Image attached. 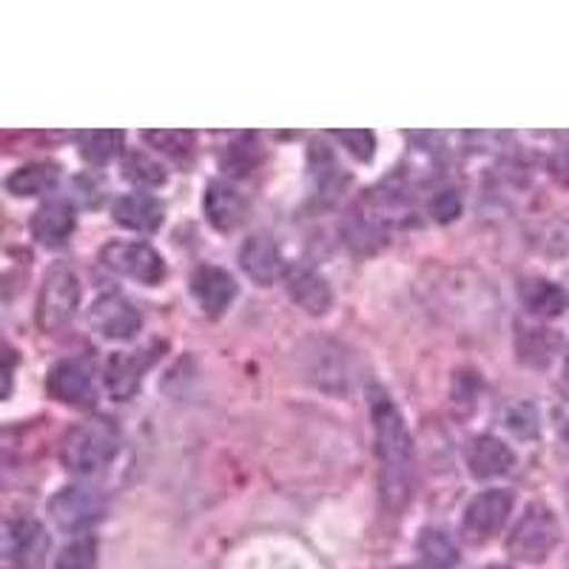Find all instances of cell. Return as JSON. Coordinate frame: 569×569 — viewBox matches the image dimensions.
<instances>
[{
    "label": "cell",
    "mask_w": 569,
    "mask_h": 569,
    "mask_svg": "<svg viewBox=\"0 0 569 569\" xmlns=\"http://www.w3.org/2000/svg\"><path fill=\"white\" fill-rule=\"evenodd\" d=\"M117 450H120L117 427L106 419H91L66 430L60 441V461L80 479H91L114 461Z\"/></svg>",
    "instance_id": "2"
},
{
    "label": "cell",
    "mask_w": 569,
    "mask_h": 569,
    "mask_svg": "<svg viewBox=\"0 0 569 569\" xmlns=\"http://www.w3.org/2000/svg\"><path fill=\"white\" fill-rule=\"evenodd\" d=\"M284 284L291 293L293 302L311 317H325L333 305V291H330L328 279L311 266H291L284 273Z\"/></svg>",
    "instance_id": "16"
},
{
    "label": "cell",
    "mask_w": 569,
    "mask_h": 569,
    "mask_svg": "<svg viewBox=\"0 0 569 569\" xmlns=\"http://www.w3.org/2000/svg\"><path fill=\"white\" fill-rule=\"evenodd\" d=\"M558 174H561L563 182L569 186V151L561 157V160H558Z\"/></svg>",
    "instance_id": "32"
},
{
    "label": "cell",
    "mask_w": 569,
    "mask_h": 569,
    "mask_svg": "<svg viewBox=\"0 0 569 569\" xmlns=\"http://www.w3.org/2000/svg\"><path fill=\"white\" fill-rule=\"evenodd\" d=\"M240 268L257 284H271L288 273L282 248L268 233H257V237L246 240V246L240 248Z\"/></svg>",
    "instance_id": "14"
},
{
    "label": "cell",
    "mask_w": 569,
    "mask_h": 569,
    "mask_svg": "<svg viewBox=\"0 0 569 569\" xmlns=\"http://www.w3.org/2000/svg\"><path fill=\"white\" fill-rule=\"evenodd\" d=\"M3 552H7V561L14 563V567L34 569L40 558L49 552V538H46L43 527L34 518H14L7 525Z\"/></svg>",
    "instance_id": "12"
},
{
    "label": "cell",
    "mask_w": 569,
    "mask_h": 569,
    "mask_svg": "<svg viewBox=\"0 0 569 569\" xmlns=\"http://www.w3.org/2000/svg\"><path fill=\"white\" fill-rule=\"evenodd\" d=\"M390 233V217L388 206L376 197L362 200L353 211L348 213L345 220V237H348V246L359 253H370L379 246L388 242Z\"/></svg>",
    "instance_id": "7"
},
{
    "label": "cell",
    "mask_w": 569,
    "mask_h": 569,
    "mask_svg": "<svg viewBox=\"0 0 569 569\" xmlns=\"http://www.w3.org/2000/svg\"><path fill=\"white\" fill-rule=\"evenodd\" d=\"M157 350H160V345L111 356L109 365H106V390L111 393V399L129 401L140 390L142 376L149 373V368L154 365Z\"/></svg>",
    "instance_id": "10"
},
{
    "label": "cell",
    "mask_w": 569,
    "mask_h": 569,
    "mask_svg": "<svg viewBox=\"0 0 569 569\" xmlns=\"http://www.w3.org/2000/svg\"><path fill=\"white\" fill-rule=\"evenodd\" d=\"M74 206L66 200H49L32 217V237L43 248H60L74 233Z\"/></svg>",
    "instance_id": "19"
},
{
    "label": "cell",
    "mask_w": 569,
    "mask_h": 569,
    "mask_svg": "<svg viewBox=\"0 0 569 569\" xmlns=\"http://www.w3.org/2000/svg\"><path fill=\"white\" fill-rule=\"evenodd\" d=\"M563 379L569 382V353H567V359H563Z\"/></svg>",
    "instance_id": "33"
},
{
    "label": "cell",
    "mask_w": 569,
    "mask_h": 569,
    "mask_svg": "<svg viewBox=\"0 0 569 569\" xmlns=\"http://www.w3.org/2000/svg\"><path fill=\"white\" fill-rule=\"evenodd\" d=\"M512 512V492L510 490H485L472 498L465 510V536L470 541H485L496 536L507 525Z\"/></svg>",
    "instance_id": "9"
},
{
    "label": "cell",
    "mask_w": 569,
    "mask_h": 569,
    "mask_svg": "<svg viewBox=\"0 0 569 569\" xmlns=\"http://www.w3.org/2000/svg\"><path fill=\"white\" fill-rule=\"evenodd\" d=\"M333 137L342 142L345 149H348L350 154L356 157V160H362V162L373 160V154H376V134H373V131L345 129V131H333Z\"/></svg>",
    "instance_id": "29"
},
{
    "label": "cell",
    "mask_w": 569,
    "mask_h": 569,
    "mask_svg": "<svg viewBox=\"0 0 569 569\" xmlns=\"http://www.w3.org/2000/svg\"><path fill=\"white\" fill-rule=\"evenodd\" d=\"M100 262L140 284H160L166 279V259L146 242H109L100 251Z\"/></svg>",
    "instance_id": "6"
},
{
    "label": "cell",
    "mask_w": 569,
    "mask_h": 569,
    "mask_svg": "<svg viewBox=\"0 0 569 569\" xmlns=\"http://www.w3.org/2000/svg\"><path fill=\"white\" fill-rule=\"evenodd\" d=\"M567 505H569V496H567Z\"/></svg>",
    "instance_id": "36"
},
{
    "label": "cell",
    "mask_w": 569,
    "mask_h": 569,
    "mask_svg": "<svg viewBox=\"0 0 569 569\" xmlns=\"http://www.w3.org/2000/svg\"><path fill=\"white\" fill-rule=\"evenodd\" d=\"M521 305L538 319H556L567 308V293L550 279H530L521 284Z\"/></svg>",
    "instance_id": "20"
},
{
    "label": "cell",
    "mask_w": 569,
    "mask_h": 569,
    "mask_svg": "<svg viewBox=\"0 0 569 569\" xmlns=\"http://www.w3.org/2000/svg\"><path fill=\"white\" fill-rule=\"evenodd\" d=\"M123 177L142 188H160L169 180L166 169H162L154 157L146 154V151H129V154L123 157Z\"/></svg>",
    "instance_id": "26"
},
{
    "label": "cell",
    "mask_w": 569,
    "mask_h": 569,
    "mask_svg": "<svg viewBox=\"0 0 569 569\" xmlns=\"http://www.w3.org/2000/svg\"><path fill=\"white\" fill-rule=\"evenodd\" d=\"M507 427L518 439H536L538 436V410L532 405H516L507 413Z\"/></svg>",
    "instance_id": "30"
},
{
    "label": "cell",
    "mask_w": 569,
    "mask_h": 569,
    "mask_svg": "<svg viewBox=\"0 0 569 569\" xmlns=\"http://www.w3.org/2000/svg\"><path fill=\"white\" fill-rule=\"evenodd\" d=\"M58 569H98V541L91 536L71 541L58 556Z\"/></svg>",
    "instance_id": "28"
},
{
    "label": "cell",
    "mask_w": 569,
    "mask_h": 569,
    "mask_svg": "<svg viewBox=\"0 0 569 569\" xmlns=\"http://www.w3.org/2000/svg\"><path fill=\"white\" fill-rule=\"evenodd\" d=\"M419 561L425 569H453L459 563V547L441 530H425L419 536Z\"/></svg>",
    "instance_id": "22"
},
{
    "label": "cell",
    "mask_w": 569,
    "mask_h": 569,
    "mask_svg": "<svg viewBox=\"0 0 569 569\" xmlns=\"http://www.w3.org/2000/svg\"><path fill=\"white\" fill-rule=\"evenodd\" d=\"M563 439H567V445H569V425H567V430H563Z\"/></svg>",
    "instance_id": "34"
},
{
    "label": "cell",
    "mask_w": 569,
    "mask_h": 569,
    "mask_svg": "<svg viewBox=\"0 0 569 569\" xmlns=\"http://www.w3.org/2000/svg\"><path fill=\"white\" fill-rule=\"evenodd\" d=\"M58 177L60 171L52 162H32V166H23L9 174L7 191L12 197H40L58 186Z\"/></svg>",
    "instance_id": "21"
},
{
    "label": "cell",
    "mask_w": 569,
    "mask_h": 569,
    "mask_svg": "<svg viewBox=\"0 0 569 569\" xmlns=\"http://www.w3.org/2000/svg\"><path fill=\"white\" fill-rule=\"evenodd\" d=\"M89 322L100 337L111 339V342H129L142 328L140 311L120 293H106V297L91 305Z\"/></svg>",
    "instance_id": "8"
},
{
    "label": "cell",
    "mask_w": 569,
    "mask_h": 569,
    "mask_svg": "<svg viewBox=\"0 0 569 569\" xmlns=\"http://www.w3.org/2000/svg\"><path fill=\"white\" fill-rule=\"evenodd\" d=\"M430 213H433L436 222H453L461 217V194L447 188V191H439V194L430 200Z\"/></svg>",
    "instance_id": "31"
},
{
    "label": "cell",
    "mask_w": 569,
    "mask_h": 569,
    "mask_svg": "<svg viewBox=\"0 0 569 569\" xmlns=\"http://www.w3.org/2000/svg\"><path fill=\"white\" fill-rule=\"evenodd\" d=\"M558 333H552V330H543V328H527L521 337H518V350H521V359L530 365H538V368H543V365H550L552 353L558 350Z\"/></svg>",
    "instance_id": "27"
},
{
    "label": "cell",
    "mask_w": 569,
    "mask_h": 569,
    "mask_svg": "<svg viewBox=\"0 0 569 569\" xmlns=\"http://www.w3.org/2000/svg\"><path fill=\"white\" fill-rule=\"evenodd\" d=\"M467 467H470L472 479H498L516 467V453L510 450V445L496 436H479L467 447Z\"/></svg>",
    "instance_id": "17"
},
{
    "label": "cell",
    "mask_w": 569,
    "mask_h": 569,
    "mask_svg": "<svg viewBox=\"0 0 569 569\" xmlns=\"http://www.w3.org/2000/svg\"><path fill=\"white\" fill-rule=\"evenodd\" d=\"M106 512V498L94 487L71 485L63 487L49 501V516L63 532H86L98 525Z\"/></svg>",
    "instance_id": "5"
},
{
    "label": "cell",
    "mask_w": 569,
    "mask_h": 569,
    "mask_svg": "<svg viewBox=\"0 0 569 569\" xmlns=\"http://www.w3.org/2000/svg\"><path fill=\"white\" fill-rule=\"evenodd\" d=\"M80 308V279L78 273L66 266H54L46 273L43 284L38 293V308H34V319L43 333H54V330L66 328L74 319Z\"/></svg>",
    "instance_id": "3"
},
{
    "label": "cell",
    "mask_w": 569,
    "mask_h": 569,
    "mask_svg": "<svg viewBox=\"0 0 569 569\" xmlns=\"http://www.w3.org/2000/svg\"><path fill=\"white\" fill-rule=\"evenodd\" d=\"M202 211H206L208 222H211L217 231L228 233L237 231V228L246 222L248 200L231 186V182L213 180L208 182L206 197H202Z\"/></svg>",
    "instance_id": "15"
},
{
    "label": "cell",
    "mask_w": 569,
    "mask_h": 569,
    "mask_svg": "<svg viewBox=\"0 0 569 569\" xmlns=\"http://www.w3.org/2000/svg\"><path fill=\"white\" fill-rule=\"evenodd\" d=\"M46 390L49 396L69 408H91L98 399V390L91 382V373L80 362H58L46 376Z\"/></svg>",
    "instance_id": "13"
},
{
    "label": "cell",
    "mask_w": 569,
    "mask_h": 569,
    "mask_svg": "<svg viewBox=\"0 0 569 569\" xmlns=\"http://www.w3.org/2000/svg\"><path fill=\"white\" fill-rule=\"evenodd\" d=\"M368 408L373 419L376 456L382 465L385 505L399 510L413 496V439L388 390L370 388Z\"/></svg>",
    "instance_id": "1"
},
{
    "label": "cell",
    "mask_w": 569,
    "mask_h": 569,
    "mask_svg": "<svg viewBox=\"0 0 569 569\" xmlns=\"http://www.w3.org/2000/svg\"><path fill=\"white\" fill-rule=\"evenodd\" d=\"M78 149L89 166H109L123 151V131H83Z\"/></svg>",
    "instance_id": "23"
},
{
    "label": "cell",
    "mask_w": 569,
    "mask_h": 569,
    "mask_svg": "<svg viewBox=\"0 0 569 569\" xmlns=\"http://www.w3.org/2000/svg\"><path fill=\"white\" fill-rule=\"evenodd\" d=\"M262 162V146L253 134H242L240 140L231 142L220 157V169L228 177H246Z\"/></svg>",
    "instance_id": "24"
},
{
    "label": "cell",
    "mask_w": 569,
    "mask_h": 569,
    "mask_svg": "<svg viewBox=\"0 0 569 569\" xmlns=\"http://www.w3.org/2000/svg\"><path fill=\"white\" fill-rule=\"evenodd\" d=\"M146 142H151L160 154L171 157L174 162H191L197 149L194 131L182 129H160V131H142Z\"/></svg>",
    "instance_id": "25"
},
{
    "label": "cell",
    "mask_w": 569,
    "mask_h": 569,
    "mask_svg": "<svg viewBox=\"0 0 569 569\" xmlns=\"http://www.w3.org/2000/svg\"><path fill=\"white\" fill-rule=\"evenodd\" d=\"M111 217L120 228L134 233H154L157 228L166 220V208L160 206V200H154L151 194H123L120 200H114L111 206Z\"/></svg>",
    "instance_id": "18"
},
{
    "label": "cell",
    "mask_w": 569,
    "mask_h": 569,
    "mask_svg": "<svg viewBox=\"0 0 569 569\" xmlns=\"http://www.w3.org/2000/svg\"><path fill=\"white\" fill-rule=\"evenodd\" d=\"M188 284H191V297L197 299V305H200L208 317H222L233 305L237 293H240L237 279L217 266L197 268Z\"/></svg>",
    "instance_id": "11"
},
{
    "label": "cell",
    "mask_w": 569,
    "mask_h": 569,
    "mask_svg": "<svg viewBox=\"0 0 569 569\" xmlns=\"http://www.w3.org/2000/svg\"><path fill=\"white\" fill-rule=\"evenodd\" d=\"M490 569H507V567H490Z\"/></svg>",
    "instance_id": "35"
},
{
    "label": "cell",
    "mask_w": 569,
    "mask_h": 569,
    "mask_svg": "<svg viewBox=\"0 0 569 569\" xmlns=\"http://www.w3.org/2000/svg\"><path fill=\"white\" fill-rule=\"evenodd\" d=\"M558 538H561V530H558V521L550 507L532 505L525 512V518L516 525V530H512L507 550H510L516 561L541 563L543 558L556 550Z\"/></svg>",
    "instance_id": "4"
}]
</instances>
